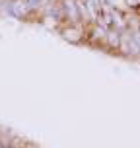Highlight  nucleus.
<instances>
[{"label":"nucleus","instance_id":"obj_1","mask_svg":"<svg viewBox=\"0 0 140 148\" xmlns=\"http://www.w3.org/2000/svg\"><path fill=\"white\" fill-rule=\"evenodd\" d=\"M0 148H37V146L16 136L14 133H10L6 129H0Z\"/></svg>","mask_w":140,"mask_h":148}]
</instances>
